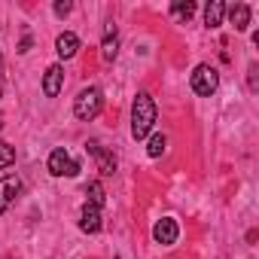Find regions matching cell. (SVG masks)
I'll return each instance as SVG.
<instances>
[{
  "label": "cell",
  "instance_id": "4",
  "mask_svg": "<svg viewBox=\"0 0 259 259\" xmlns=\"http://www.w3.org/2000/svg\"><path fill=\"white\" fill-rule=\"evenodd\" d=\"M49 174H52V177H76V174H79V162L70 159V153H67L64 147H58V150H52V156H49Z\"/></svg>",
  "mask_w": 259,
  "mask_h": 259
},
{
  "label": "cell",
  "instance_id": "10",
  "mask_svg": "<svg viewBox=\"0 0 259 259\" xmlns=\"http://www.w3.org/2000/svg\"><path fill=\"white\" fill-rule=\"evenodd\" d=\"M79 229L89 232V235L101 232V210L92 207V204H85V207H82V217H79Z\"/></svg>",
  "mask_w": 259,
  "mask_h": 259
},
{
  "label": "cell",
  "instance_id": "7",
  "mask_svg": "<svg viewBox=\"0 0 259 259\" xmlns=\"http://www.w3.org/2000/svg\"><path fill=\"white\" fill-rule=\"evenodd\" d=\"M85 150L95 156V162H98V171H101L104 177H113V171H116V159H113V153H107V150H104V147H98V144H89Z\"/></svg>",
  "mask_w": 259,
  "mask_h": 259
},
{
  "label": "cell",
  "instance_id": "15",
  "mask_svg": "<svg viewBox=\"0 0 259 259\" xmlns=\"http://www.w3.org/2000/svg\"><path fill=\"white\" fill-rule=\"evenodd\" d=\"M171 13H174V19H192V13H195V4L192 0H177V4H171Z\"/></svg>",
  "mask_w": 259,
  "mask_h": 259
},
{
  "label": "cell",
  "instance_id": "12",
  "mask_svg": "<svg viewBox=\"0 0 259 259\" xmlns=\"http://www.w3.org/2000/svg\"><path fill=\"white\" fill-rule=\"evenodd\" d=\"M223 16H226V4H223V0H210V4L204 7V25L207 28H220Z\"/></svg>",
  "mask_w": 259,
  "mask_h": 259
},
{
  "label": "cell",
  "instance_id": "17",
  "mask_svg": "<svg viewBox=\"0 0 259 259\" xmlns=\"http://www.w3.org/2000/svg\"><path fill=\"white\" fill-rule=\"evenodd\" d=\"M16 162V150L7 144V141H0V171H4V168H10Z\"/></svg>",
  "mask_w": 259,
  "mask_h": 259
},
{
  "label": "cell",
  "instance_id": "5",
  "mask_svg": "<svg viewBox=\"0 0 259 259\" xmlns=\"http://www.w3.org/2000/svg\"><path fill=\"white\" fill-rule=\"evenodd\" d=\"M177 235H180V229H177V220H171V217H162V220L153 226V238H156V244H174Z\"/></svg>",
  "mask_w": 259,
  "mask_h": 259
},
{
  "label": "cell",
  "instance_id": "6",
  "mask_svg": "<svg viewBox=\"0 0 259 259\" xmlns=\"http://www.w3.org/2000/svg\"><path fill=\"white\" fill-rule=\"evenodd\" d=\"M61 85H64V67L61 64H52L46 70V76H43V95L46 98H58Z\"/></svg>",
  "mask_w": 259,
  "mask_h": 259
},
{
  "label": "cell",
  "instance_id": "1",
  "mask_svg": "<svg viewBox=\"0 0 259 259\" xmlns=\"http://www.w3.org/2000/svg\"><path fill=\"white\" fill-rule=\"evenodd\" d=\"M153 122H156V104L147 92H141L135 98V107H132V138L144 141L153 132Z\"/></svg>",
  "mask_w": 259,
  "mask_h": 259
},
{
  "label": "cell",
  "instance_id": "13",
  "mask_svg": "<svg viewBox=\"0 0 259 259\" xmlns=\"http://www.w3.org/2000/svg\"><path fill=\"white\" fill-rule=\"evenodd\" d=\"M119 52V43H116V25H107L104 28V46H101V58L104 61H113Z\"/></svg>",
  "mask_w": 259,
  "mask_h": 259
},
{
  "label": "cell",
  "instance_id": "16",
  "mask_svg": "<svg viewBox=\"0 0 259 259\" xmlns=\"http://www.w3.org/2000/svg\"><path fill=\"white\" fill-rule=\"evenodd\" d=\"M165 144H168V138H165V135H153V138H150V147H147V153H150L153 159H159V156L165 153Z\"/></svg>",
  "mask_w": 259,
  "mask_h": 259
},
{
  "label": "cell",
  "instance_id": "11",
  "mask_svg": "<svg viewBox=\"0 0 259 259\" xmlns=\"http://www.w3.org/2000/svg\"><path fill=\"white\" fill-rule=\"evenodd\" d=\"M226 13H229V22L235 25V31H247V25H250V7L247 4H235Z\"/></svg>",
  "mask_w": 259,
  "mask_h": 259
},
{
  "label": "cell",
  "instance_id": "2",
  "mask_svg": "<svg viewBox=\"0 0 259 259\" xmlns=\"http://www.w3.org/2000/svg\"><path fill=\"white\" fill-rule=\"evenodd\" d=\"M101 107H104V95H101V89H95V85L82 89L79 98L73 101V113H76V119H82V122L95 119V116L101 113Z\"/></svg>",
  "mask_w": 259,
  "mask_h": 259
},
{
  "label": "cell",
  "instance_id": "3",
  "mask_svg": "<svg viewBox=\"0 0 259 259\" xmlns=\"http://www.w3.org/2000/svg\"><path fill=\"white\" fill-rule=\"evenodd\" d=\"M217 85H220V73H217L210 64H198V67L192 70V92H195V95L207 98V95L217 92Z\"/></svg>",
  "mask_w": 259,
  "mask_h": 259
},
{
  "label": "cell",
  "instance_id": "8",
  "mask_svg": "<svg viewBox=\"0 0 259 259\" xmlns=\"http://www.w3.org/2000/svg\"><path fill=\"white\" fill-rule=\"evenodd\" d=\"M19 189H22L19 177H0V213L10 210V204H13V198L19 195Z\"/></svg>",
  "mask_w": 259,
  "mask_h": 259
},
{
  "label": "cell",
  "instance_id": "9",
  "mask_svg": "<svg viewBox=\"0 0 259 259\" xmlns=\"http://www.w3.org/2000/svg\"><path fill=\"white\" fill-rule=\"evenodd\" d=\"M76 49H79V37L76 34H70V31H64V34H58V40H55V52L67 61V58H73L76 55Z\"/></svg>",
  "mask_w": 259,
  "mask_h": 259
},
{
  "label": "cell",
  "instance_id": "14",
  "mask_svg": "<svg viewBox=\"0 0 259 259\" xmlns=\"http://www.w3.org/2000/svg\"><path fill=\"white\" fill-rule=\"evenodd\" d=\"M85 195H89V201H85V204H92V207H98V210H101V207H104V201H107V198H104V186H101L98 180L85 186Z\"/></svg>",
  "mask_w": 259,
  "mask_h": 259
},
{
  "label": "cell",
  "instance_id": "18",
  "mask_svg": "<svg viewBox=\"0 0 259 259\" xmlns=\"http://www.w3.org/2000/svg\"><path fill=\"white\" fill-rule=\"evenodd\" d=\"M70 13V4H67V0H58V4H55V16H67Z\"/></svg>",
  "mask_w": 259,
  "mask_h": 259
}]
</instances>
